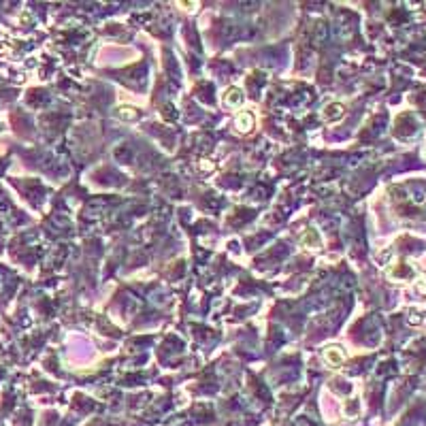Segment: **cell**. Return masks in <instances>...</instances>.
<instances>
[{
  "mask_svg": "<svg viewBox=\"0 0 426 426\" xmlns=\"http://www.w3.org/2000/svg\"><path fill=\"white\" fill-rule=\"evenodd\" d=\"M237 124H239L241 130H247V126H252V117L247 115V113H243V115L239 117V122H237Z\"/></svg>",
  "mask_w": 426,
  "mask_h": 426,
  "instance_id": "cell-1",
  "label": "cell"
}]
</instances>
